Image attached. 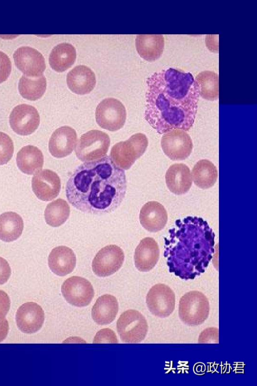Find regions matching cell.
<instances>
[{"label": "cell", "instance_id": "cell-4", "mask_svg": "<svg viewBox=\"0 0 257 386\" xmlns=\"http://www.w3.org/2000/svg\"><path fill=\"white\" fill-rule=\"evenodd\" d=\"M148 145V140L146 135L138 133L127 140L113 145L110 158L116 166L123 170H128L145 152Z\"/></svg>", "mask_w": 257, "mask_h": 386}, {"label": "cell", "instance_id": "cell-31", "mask_svg": "<svg viewBox=\"0 0 257 386\" xmlns=\"http://www.w3.org/2000/svg\"><path fill=\"white\" fill-rule=\"evenodd\" d=\"M199 86L200 95L204 99L214 101L218 98V76L214 72H200L196 80Z\"/></svg>", "mask_w": 257, "mask_h": 386}, {"label": "cell", "instance_id": "cell-16", "mask_svg": "<svg viewBox=\"0 0 257 386\" xmlns=\"http://www.w3.org/2000/svg\"><path fill=\"white\" fill-rule=\"evenodd\" d=\"M32 187L39 199L49 201L58 196L61 189V180L54 171L43 169L35 173L33 177Z\"/></svg>", "mask_w": 257, "mask_h": 386}, {"label": "cell", "instance_id": "cell-8", "mask_svg": "<svg viewBox=\"0 0 257 386\" xmlns=\"http://www.w3.org/2000/svg\"><path fill=\"white\" fill-rule=\"evenodd\" d=\"M95 119L102 128L115 131L122 128L126 120L124 105L117 99L107 98L101 101L95 110Z\"/></svg>", "mask_w": 257, "mask_h": 386}, {"label": "cell", "instance_id": "cell-20", "mask_svg": "<svg viewBox=\"0 0 257 386\" xmlns=\"http://www.w3.org/2000/svg\"><path fill=\"white\" fill-rule=\"evenodd\" d=\"M66 82L69 88L78 94H85L91 91L96 84L94 73L88 67L80 65L75 66L67 75Z\"/></svg>", "mask_w": 257, "mask_h": 386}, {"label": "cell", "instance_id": "cell-27", "mask_svg": "<svg viewBox=\"0 0 257 386\" xmlns=\"http://www.w3.org/2000/svg\"><path fill=\"white\" fill-rule=\"evenodd\" d=\"M24 229L22 218L17 213L8 212L0 215V240L12 242L18 239Z\"/></svg>", "mask_w": 257, "mask_h": 386}, {"label": "cell", "instance_id": "cell-21", "mask_svg": "<svg viewBox=\"0 0 257 386\" xmlns=\"http://www.w3.org/2000/svg\"><path fill=\"white\" fill-rule=\"evenodd\" d=\"M165 179L169 190L177 195L186 194L192 185L190 169L184 163L171 165L166 172Z\"/></svg>", "mask_w": 257, "mask_h": 386}, {"label": "cell", "instance_id": "cell-13", "mask_svg": "<svg viewBox=\"0 0 257 386\" xmlns=\"http://www.w3.org/2000/svg\"><path fill=\"white\" fill-rule=\"evenodd\" d=\"M9 121L10 126L15 132L27 136L34 132L38 128L40 116L34 107L22 104L13 109Z\"/></svg>", "mask_w": 257, "mask_h": 386}, {"label": "cell", "instance_id": "cell-9", "mask_svg": "<svg viewBox=\"0 0 257 386\" xmlns=\"http://www.w3.org/2000/svg\"><path fill=\"white\" fill-rule=\"evenodd\" d=\"M124 260L122 249L116 245H108L101 248L92 262V269L99 277H106L117 271Z\"/></svg>", "mask_w": 257, "mask_h": 386}, {"label": "cell", "instance_id": "cell-23", "mask_svg": "<svg viewBox=\"0 0 257 386\" xmlns=\"http://www.w3.org/2000/svg\"><path fill=\"white\" fill-rule=\"evenodd\" d=\"M118 311V304L116 298L105 294L96 301L91 310V317L98 325H106L112 322Z\"/></svg>", "mask_w": 257, "mask_h": 386}, {"label": "cell", "instance_id": "cell-12", "mask_svg": "<svg viewBox=\"0 0 257 386\" xmlns=\"http://www.w3.org/2000/svg\"><path fill=\"white\" fill-rule=\"evenodd\" d=\"M146 302L148 309L153 315L160 318L167 317L175 309V294L168 285L158 283L149 290Z\"/></svg>", "mask_w": 257, "mask_h": 386}, {"label": "cell", "instance_id": "cell-1", "mask_svg": "<svg viewBox=\"0 0 257 386\" xmlns=\"http://www.w3.org/2000/svg\"><path fill=\"white\" fill-rule=\"evenodd\" d=\"M145 119L159 134L192 127L197 114L200 88L190 72L169 68L147 79Z\"/></svg>", "mask_w": 257, "mask_h": 386}, {"label": "cell", "instance_id": "cell-32", "mask_svg": "<svg viewBox=\"0 0 257 386\" xmlns=\"http://www.w3.org/2000/svg\"><path fill=\"white\" fill-rule=\"evenodd\" d=\"M14 145L11 137L0 132V165L7 164L12 158L14 153Z\"/></svg>", "mask_w": 257, "mask_h": 386}, {"label": "cell", "instance_id": "cell-37", "mask_svg": "<svg viewBox=\"0 0 257 386\" xmlns=\"http://www.w3.org/2000/svg\"><path fill=\"white\" fill-rule=\"evenodd\" d=\"M11 274V267L8 262L0 257V284L6 283Z\"/></svg>", "mask_w": 257, "mask_h": 386}, {"label": "cell", "instance_id": "cell-25", "mask_svg": "<svg viewBox=\"0 0 257 386\" xmlns=\"http://www.w3.org/2000/svg\"><path fill=\"white\" fill-rule=\"evenodd\" d=\"M16 162L22 172L32 175L42 168L44 157L42 151L38 147L29 145L23 147L19 151Z\"/></svg>", "mask_w": 257, "mask_h": 386}, {"label": "cell", "instance_id": "cell-38", "mask_svg": "<svg viewBox=\"0 0 257 386\" xmlns=\"http://www.w3.org/2000/svg\"><path fill=\"white\" fill-rule=\"evenodd\" d=\"M9 332V323L8 320L5 318L0 320V342H2L7 337Z\"/></svg>", "mask_w": 257, "mask_h": 386}, {"label": "cell", "instance_id": "cell-14", "mask_svg": "<svg viewBox=\"0 0 257 386\" xmlns=\"http://www.w3.org/2000/svg\"><path fill=\"white\" fill-rule=\"evenodd\" d=\"M15 63L25 76L35 77L43 75L45 59L37 50L29 46L18 48L13 54Z\"/></svg>", "mask_w": 257, "mask_h": 386}, {"label": "cell", "instance_id": "cell-33", "mask_svg": "<svg viewBox=\"0 0 257 386\" xmlns=\"http://www.w3.org/2000/svg\"><path fill=\"white\" fill-rule=\"evenodd\" d=\"M94 343H117V337L113 330L105 328L98 331L94 336Z\"/></svg>", "mask_w": 257, "mask_h": 386}, {"label": "cell", "instance_id": "cell-10", "mask_svg": "<svg viewBox=\"0 0 257 386\" xmlns=\"http://www.w3.org/2000/svg\"><path fill=\"white\" fill-rule=\"evenodd\" d=\"M61 292L68 303L78 307L88 306L94 295L90 282L78 276H72L66 279L61 286Z\"/></svg>", "mask_w": 257, "mask_h": 386}, {"label": "cell", "instance_id": "cell-18", "mask_svg": "<svg viewBox=\"0 0 257 386\" xmlns=\"http://www.w3.org/2000/svg\"><path fill=\"white\" fill-rule=\"evenodd\" d=\"M142 226L147 231L156 232L162 230L168 221V214L165 207L156 201H149L142 208L140 216Z\"/></svg>", "mask_w": 257, "mask_h": 386}, {"label": "cell", "instance_id": "cell-7", "mask_svg": "<svg viewBox=\"0 0 257 386\" xmlns=\"http://www.w3.org/2000/svg\"><path fill=\"white\" fill-rule=\"evenodd\" d=\"M116 328L123 342L136 343L145 339L148 326L145 317L140 312L128 310L120 315L116 323Z\"/></svg>", "mask_w": 257, "mask_h": 386}, {"label": "cell", "instance_id": "cell-29", "mask_svg": "<svg viewBox=\"0 0 257 386\" xmlns=\"http://www.w3.org/2000/svg\"><path fill=\"white\" fill-rule=\"evenodd\" d=\"M46 87V79L43 75L35 77L22 75L18 85L21 95L30 101L40 99L44 94Z\"/></svg>", "mask_w": 257, "mask_h": 386}, {"label": "cell", "instance_id": "cell-28", "mask_svg": "<svg viewBox=\"0 0 257 386\" xmlns=\"http://www.w3.org/2000/svg\"><path fill=\"white\" fill-rule=\"evenodd\" d=\"M191 173L194 184L202 189H207L213 186L218 177L216 166L207 159L199 160L194 165Z\"/></svg>", "mask_w": 257, "mask_h": 386}, {"label": "cell", "instance_id": "cell-17", "mask_svg": "<svg viewBox=\"0 0 257 386\" xmlns=\"http://www.w3.org/2000/svg\"><path fill=\"white\" fill-rule=\"evenodd\" d=\"M77 139L76 131L73 128L64 126L57 129L49 141V150L56 158L69 155L75 147Z\"/></svg>", "mask_w": 257, "mask_h": 386}, {"label": "cell", "instance_id": "cell-11", "mask_svg": "<svg viewBox=\"0 0 257 386\" xmlns=\"http://www.w3.org/2000/svg\"><path fill=\"white\" fill-rule=\"evenodd\" d=\"M161 147L164 153L171 160H182L190 156L193 143L186 131L174 129L163 135Z\"/></svg>", "mask_w": 257, "mask_h": 386}, {"label": "cell", "instance_id": "cell-6", "mask_svg": "<svg viewBox=\"0 0 257 386\" xmlns=\"http://www.w3.org/2000/svg\"><path fill=\"white\" fill-rule=\"evenodd\" d=\"M209 310L208 300L201 292L190 291L180 300L179 317L188 325L194 326L202 324L208 318Z\"/></svg>", "mask_w": 257, "mask_h": 386}, {"label": "cell", "instance_id": "cell-19", "mask_svg": "<svg viewBox=\"0 0 257 386\" xmlns=\"http://www.w3.org/2000/svg\"><path fill=\"white\" fill-rule=\"evenodd\" d=\"M160 256V249L156 240L151 237L142 239L135 249V265L142 272H148L157 264Z\"/></svg>", "mask_w": 257, "mask_h": 386}, {"label": "cell", "instance_id": "cell-3", "mask_svg": "<svg viewBox=\"0 0 257 386\" xmlns=\"http://www.w3.org/2000/svg\"><path fill=\"white\" fill-rule=\"evenodd\" d=\"M165 238L164 256L170 272L194 279L203 273L214 253L215 235L208 223L198 217L176 221Z\"/></svg>", "mask_w": 257, "mask_h": 386}, {"label": "cell", "instance_id": "cell-26", "mask_svg": "<svg viewBox=\"0 0 257 386\" xmlns=\"http://www.w3.org/2000/svg\"><path fill=\"white\" fill-rule=\"evenodd\" d=\"M76 58L75 47L71 44L62 43L53 48L49 55V62L53 70L63 72L74 64Z\"/></svg>", "mask_w": 257, "mask_h": 386}, {"label": "cell", "instance_id": "cell-15", "mask_svg": "<svg viewBox=\"0 0 257 386\" xmlns=\"http://www.w3.org/2000/svg\"><path fill=\"white\" fill-rule=\"evenodd\" d=\"M16 320L18 328L22 332L33 334L42 327L45 314L42 307L34 302H27L17 310Z\"/></svg>", "mask_w": 257, "mask_h": 386}, {"label": "cell", "instance_id": "cell-5", "mask_svg": "<svg viewBox=\"0 0 257 386\" xmlns=\"http://www.w3.org/2000/svg\"><path fill=\"white\" fill-rule=\"evenodd\" d=\"M110 138L105 132L93 130L81 136L75 147L76 155L82 162L95 161L104 157L109 149Z\"/></svg>", "mask_w": 257, "mask_h": 386}, {"label": "cell", "instance_id": "cell-35", "mask_svg": "<svg viewBox=\"0 0 257 386\" xmlns=\"http://www.w3.org/2000/svg\"><path fill=\"white\" fill-rule=\"evenodd\" d=\"M198 342L201 343H218V329L209 328L204 330L199 335Z\"/></svg>", "mask_w": 257, "mask_h": 386}, {"label": "cell", "instance_id": "cell-36", "mask_svg": "<svg viewBox=\"0 0 257 386\" xmlns=\"http://www.w3.org/2000/svg\"><path fill=\"white\" fill-rule=\"evenodd\" d=\"M11 306V301L8 295L0 290V320L5 318Z\"/></svg>", "mask_w": 257, "mask_h": 386}, {"label": "cell", "instance_id": "cell-24", "mask_svg": "<svg viewBox=\"0 0 257 386\" xmlns=\"http://www.w3.org/2000/svg\"><path fill=\"white\" fill-rule=\"evenodd\" d=\"M136 49L145 60L154 61L162 54L164 48V38L162 35H137Z\"/></svg>", "mask_w": 257, "mask_h": 386}, {"label": "cell", "instance_id": "cell-2", "mask_svg": "<svg viewBox=\"0 0 257 386\" xmlns=\"http://www.w3.org/2000/svg\"><path fill=\"white\" fill-rule=\"evenodd\" d=\"M127 183L124 170L106 155L78 166L69 177L66 196L69 203L84 213H111L125 196Z\"/></svg>", "mask_w": 257, "mask_h": 386}, {"label": "cell", "instance_id": "cell-34", "mask_svg": "<svg viewBox=\"0 0 257 386\" xmlns=\"http://www.w3.org/2000/svg\"><path fill=\"white\" fill-rule=\"evenodd\" d=\"M12 63L10 58L0 51V83L6 81L10 75Z\"/></svg>", "mask_w": 257, "mask_h": 386}, {"label": "cell", "instance_id": "cell-30", "mask_svg": "<svg viewBox=\"0 0 257 386\" xmlns=\"http://www.w3.org/2000/svg\"><path fill=\"white\" fill-rule=\"evenodd\" d=\"M70 213L67 202L62 199H58L47 206L45 210L46 222L52 227H59L67 221Z\"/></svg>", "mask_w": 257, "mask_h": 386}, {"label": "cell", "instance_id": "cell-22", "mask_svg": "<svg viewBox=\"0 0 257 386\" xmlns=\"http://www.w3.org/2000/svg\"><path fill=\"white\" fill-rule=\"evenodd\" d=\"M76 264V258L74 251L65 246L55 247L48 257L50 269L58 276H65L72 272Z\"/></svg>", "mask_w": 257, "mask_h": 386}]
</instances>
